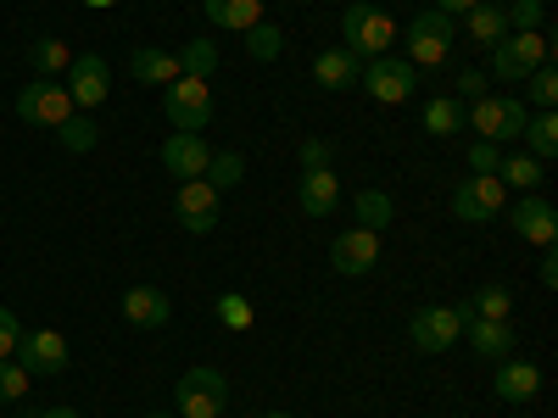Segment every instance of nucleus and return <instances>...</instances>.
<instances>
[{"instance_id": "obj_1", "label": "nucleus", "mask_w": 558, "mask_h": 418, "mask_svg": "<svg viewBox=\"0 0 558 418\" xmlns=\"http://www.w3.org/2000/svg\"><path fill=\"white\" fill-rule=\"evenodd\" d=\"M341 45L357 57V62H375V57H391V39H397V23L386 7H375V0H352L347 17H341Z\"/></svg>"}, {"instance_id": "obj_2", "label": "nucleus", "mask_w": 558, "mask_h": 418, "mask_svg": "<svg viewBox=\"0 0 558 418\" xmlns=\"http://www.w3.org/2000/svg\"><path fill=\"white\" fill-rule=\"evenodd\" d=\"M463 318H470V302H458V307H418L413 318H408V341H413V352H425V357H441V352H452L458 341H463Z\"/></svg>"}, {"instance_id": "obj_3", "label": "nucleus", "mask_w": 558, "mask_h": 418, "mask_svg": "<svg viewBox=\"0 0 558 418\" xmlns=\"http://www.w3.org/2000/svg\"><path fill=\"white\" fill-rule=\"evenodd\" d=\"M525 118H531V107L520 96H481V101L463 107V123L475 128V139H492V146L520 139L525 134Z\"/></svg>"}, {"instance_id": "obj_4", "label": "nucleus", "mask_w": 558, "mask_h": 418, "mask_svg": "<svg viewBox=\"0 0 558 418\" xmlns=\"http://www.w3.org/2000/svg\"><path fill=\"white\" fill-rule=\"evenodd\" d=\"M452 39H458V23H452L447 12H436V7H430V12H418V17L408 23V34H402L413 67H447Z\"/></svg>"}, {"instance_id": "obj_5", "label": "nucleus", "mask_w": 558, "mask_h": 418, "mask_svg": "<svg viewBox=\"0 0 558 418\" xmlns=\"http://www.w3.org/2000/svg\"><path fill=\"white\" fill-rule=\"evenodd\" d=\"M73 112H78V107H73V96H68L62 78H28V84L17 89V118L34 123V128H62Z\"/></svg>"}, {"instance_id": "obj_6", "label": "nucleus", "mask_w": 558, "mask_h": 418, "mask_svg": "<svg viewBox=\"0 0 558 418\" xmlns=\"http://www.w3.org/2000/svg\"><path fill=\"white\" fill-rule=\"evenodd\" d=\"M502 207H508V190L497 173H470L452 184V218L458 223H497Z\"/></svg>"}, {"instance_id": "obj_7", "label": "nucleus", "mask_w": 558, "mask_h": 418, "mask_svg": "<svg viewBox=\"0 0 558 418\" xmlns=\"http://www.w3.org/2000/svg\"><path fill=\"white\" fill-rule=\"evenodd\" d=\"M357 89L368 101H380V107H397V101H408L418 89V67L408 57H375V62H363Z\"/></svg>"}, {"instance_id": "obj_8", "label": "nucleus", "mask_w": 558, "mask_h": 418, "mask_svg": "<svg viewBox=\"0 0 558 418\" xmlns=\"http://www.w3.org/2000/svg\"><path fill=\"white\" fill-rule=\"evenodd\" d=\"M542 62H553V39H547V28L542 34H502L497 45H492V78H525V73H536Z\"/></svg>"}, {"instance_id": "obj_9", "label": "nucleus", "mask_w": 558, "mask_h": 418, "mask_svg": "<svg viewBox=\"0 0 558 418\" xmlns=\"http://www.w3.org/2000/svg\"><path fill=\"white\" fill-rule=\"evenodd\" d=\"M229 407V380L218 368H191L179 385H173V413L179 418H218Z\"/></svg>"}, {"instance_id": "obj_10", "label": "nucleus", "mask_w": 558, "mask_h": 418, "mask_svg": "<svg viewBox=\"0 0 558 418\" xmlns=\"http://www.w3.org/2000/svg\"><path fill=\"white\" fill-rule=\"evenodd\" d=\"M162 112L179 134H202L213 123V84L207 78H173L162 96Z\"/></svg>"}, {"instance_id": "obj_11", "label": "nucleus", "mask_w": 558, "mask_h": 418, "mask_svg": "<svg viewBox=\"0 0 558 418\" xmlns=\"http://www.w3.org/2000/svg\"><path fill=\"white\" fill-rule=\"evenodd\" d=\"M502 218H508V229H514V235H520L525 246L553 251V241H558V212H553V201H547V196L525 190L520 201H508V207H502Z\"/></svg>"}, {"instance_id": "obj_12", "label": "nucleus", "mask_w": 558, "mask_h": 418, "mask_svg": "<svg viewBox=\"0 0 558 418\" xmlns=\"http://www.w3.org/2000/svg\"><path fill=\"white\" fill-rule=\"evenodd\" d=\"M62 84H68V96H73V107H78V112H96V107L112 96V67H107V57L84 51V57H73V62H68Z\"/></svg>"}, {"instance_id": "obj_13", "label": "nucleus", "mask_w": 558, "mask_h": 418, "mask_svg": "<svg viewBox=\"0 0 558 418\" xmlns=\"http://www.w3.org/2000/svg\"><path fill=\"white\" fill-rule=\"evenodd\" d=\"M173 218H179V229H191V235H213L218 229V190L207 179H184L179 196H173Z\"/></svg>"}, {"instance_id": "obj_14", "label": "nucleus", "mask_w": 558, "mask_h": 418, "mask_svg": "<svg viewBox=\"0 0 558 418\" xmlns=\"http://www.w3.org/2000/svg\"><path fill=\"white\" fill-rule=\"evenodd\" d=\"M463 341H470V352L481 362H502V357H514V346H520L514 323L508 318H475V307H470V318H463Z\"/></svg>"}, {"instance_id": "obj_15", "label": "nucleus", "mask_w": 558, "mask_h": 418, "mask_svg": "<svg viewBox=\"0 0 558 418\" xmlns=\"http://www.w3.org/2000/svg\"><path fill=\"white\" fill-rule=\"evenodd\" d=\"M375 262H380V235H368V229H357V223L347 229V235L330 241V268L347 273V279L375 273Z\"/></svg>"}, {"instance_id": "obj_16", "label": "nucleus", "mask_w": 558, "mask_h": 418, "mask_svg": "<svg viewBox=\"0 0 558 418\" xmlns=\"http://www.w3.org/2000/svg\"><path fill=\"white\" fill-rule=\"evenodd\" d=\"M207 162H213V146H207L202 134H179V128H173V134L162 139V168H168L179 184H184V179H202Z\"/></svg>"}, {"instance_id": "obj_17", "label": "nucleus", "mask_w": 558, "mask_h": 418, "mask_svg": "<svg viewBox=\"0 0 558 418\" xmlns=\"http://www.w3.org/2000/svg\"><path fill=\"white\" fill-rule=\"evenodd\" d=\"M492 391H497V402H536V391H542V368L531 362V357H502L497 362V374H492Z\"/></svg>"}, {"instance_id": "obj_18", "label": "nucleus", "mask_w": 558, "mask_h": 418, "mask_svg": "<svg viewBox=\"0 0 558 418\" xmlns=\"http://www.w3.org/2000/svg\"><path fill=\"white\" fill-rule=\"evenodd\" d=\"M12 357L28 368V374H62V368H68V341L57 330H34V335L17 341Z\"/></svg>"}, {"instance_id": "obj_19", "label": "nucleus", "mask_w": 558, "mask_h": 418, "mask_svg": "<svg viewBox=\"0 0 558 418\" xmlns=\"http://www.w3.org/2000/svg\"><path fill=\"white\" fill-rule=\"evenodd\" d=\"M296 201H302L307 218H330V212L341 207V179H336L330 168H302V179H296Z\"/></svg>"}, {"instance_id": "obj_20", "label": "nucleus", "mask_w": 558, "mask_h": 418, "mask_svg": "<svg viewBox=\"0 0 558 418\" xmlns=\"http://www.w3.org/2000/svg\"><path fill=\"white\" fill-rule=\"evenodd\" d=\"M123 318L134 323V330H162V323L173 318V302L157 285H134V291H123Z\"/></svg>"}, {"instance_id": "obj_21", "label": "nucleus", "mask_w": 558, "mask_h": 418, "mask_svg": "<svg viewBox=\"0 0 558 418\" xmlns=\"http://www.w3.org/2000/svg\"><path fill=\"white\" fill-rule=\"evenodd\" d=\"M129 78L151 84V89H168L179 78V57L162 51V45H134V51H129Z\"/></svg>"}, {"instance_id": "obj_22", "label": "nucleus", "mask_w": 558, "mask_h": 418, "mask_svg": "<svg viewBox=\"0 0 558 418\" xmlns=\"http://www.w3.org/2000/svg\"><path fill=\"white\" fill-rule=\"evenodd\" d=\"M363 73V62L347 51V45H324V51L313 57V84L318 89H352Z\"/></svg>"}, {"instance_id": "obj_23", "label": "nucleus", "mask_w": 558, "mask_h": 418, "mask_svg": "<svg viewBox=\"0 0 558 418\" xmlns=\"http://www.w3.org/2000/svg\"><path fill=\"white\" fill-rule=\"evenodd\" d=\"M202 12L213 28H229V34H246L263 23V0H202Z\"/></svg>"}, {"instance_id": "obj_24", "label": "nucleus", "mask_w": 558, "mask_h": 418, "mask_svg": "<svg viewBox=\"0 0 558 418\" xmlns=\"http://www.w3.org/2000/svg\"><path fill=\"white\" fill-rule=\"evenodd\" d=\"M391 218H397V201H391L386 190H357V196H352V223L368 229V235H386Z\"/></svg>"}, {"instance_id": "obj_25", "label": "nucleus", "mask_w": 558, "mask_h": 418, "mask_svg": "<svg viewBox=\"0 0 558 418\" xmlns=\"http://www.w3.org/2000/svg\"><path fill=\"white\" fill-rule=\"evenodd\" d=\"M68 62H73V51H68L57 34H39V39L28 45V67H34V78H62Z\"/></svg>"}, {"instance_id": "obj_26", "label": "nucleus", "mask_w": 558, "mask_h": 418, "mask_svg": "<svg viewBox=\"0 0 558 418\" xmlns=\"http://www.w3.org/2000/svg\"><path fill=\"white\" fill-rule=\"evenodd\" d=\"M497 179H502V190H536V184L547 179V162H536L531 151H520V157H502L497 162Z\"/></svg>"}, {"instance_id": "obj_27", "label": "nucleus", "mask_w": 558, "mask_h": 418, "mask_svg": "<svg viewBox=\"0 0 558 418\" xmlns=\"http://www.w3.org/2000/svg\"><path fill=\"white\" fill-rule=\"evenodd\" d=\"M520 139H525V151H531L536 162H553V157H558V112H531Z\"/></svg>"}, {"instance_id": "obj_28", "label": "nucleus", "mask_w": 558, "mask_h": 418, "mask_svg": "<svg viewBox=\"0 0 558 418\" xmlns=\"http://www.w3.org/2000/svg\"><path fill=\"white\" fill-rule=\"evenodd\" d=\"M418 123H425L430 139H452V134L463 128V101H458V96H430V101H425V118H418Z\"/></svg>"}, {"instance_id": "obj_29", "label": "nucleus", "mask_w": 558, "mask_h": 418, "mask_svg": "<svg viewBox=\"0 0 558 418\" xmlns=\"http://www.w3.org/2000/svg\"><path fill=\"white\" fill-rule=\"evenodd\" d=\"M179 57V78H213L218 73V45L207 39V34H196L184 51H173Z\"/></svg>"}, {"instance_id": "obj_30", "label": "nucleus", "mask_w": 558, "mask_h": 418, "mask_svg": "<svg viewBox=\"0 0 558 418\" xmlns=\"http://www.w3.org/2000/svg\"><path fill=\"white\" fill-rule=\"evenodd\" d=\"M508 34V17H502V7H492V0H481V7H470V39L475 45H486V51H492V45Z\"/></svg>"}, {"instance_id": "obj_31", "label": "nucleus", "mask_w": 558, "mask_h": 418, "mask_svg": "<svg viewBox=\"0 0 558 418\" xmlns=\"http://www.w3.org/2000/svg\"><path fill=\"white\" fill-rule=\"evenodd\" d=\"M502 17H508V34H542L547 28V7H542V0H508Z\"/></svg>"}, {"instance_id": "obj_32", "label": "nucleus", "mask_w": 558, "mask_h": 418, "mask_svg": "<svg viewBox=\"0 0 558 418\" xmlns=\"http://www.w3.org/2000/svg\"><path fill=\"white\" fill-rule=\"evenodd\" d=\"M525 96H531L536 112H553L558 107V73H553V62H542L536 73H525Z\"/></svg>"}, {"instance_id": "obj_33", "label": "nucleus", "mask_w": 558, "mask_h": 418, "mask_svg": "<svg viewBox=\"0 0 558 418\" xmlns=\"http://www.w3.org/2000/svg\"><path fill=\"white\" fill-rule=\"evenodd\" d=\"M57 139H62V151H96V139H101V128L89 123L84 112H73L62 128H57Z\"/></svg>"}, {"instance_id": "obj_34", "label": "nucleus", "mask_w": 558, "mask_h": 418, "mask_svg": "<svg viewBox=\"0 0 558 418\" xmlns=\"http://www.w3.org/2000/svg\"><path fill=\"white\" fill-rule=\"evenodd\" d=\"M241 173H246V157H241V151H218L202 179L213 184V190H229V184H241Z\"/></svg>"}, {"instance_id": "obj_35", "label": "nucleus", "mask_w": 558, "mask_h": 418, "mask_svg": "<svg viewBox=\"0 0 558 418\" xmlns=\"http://www.w3.org/2000/svg\"><path fill=\"white\" fill-rule=\"evenodd\" d=\"M279 51H286V34H279L274 23H257V28H246V57H257V62H274Z\"/></svg>"}, {"instance_id": "obj_36", "label": "nucleus", "mask_w": 558, "mask_h": 418, "mask_svg": "<svg viewBox=\"0 0 558 418\" xmlns=\"http://www.w3.org/2000/svg\"><path fill=\"white\" fill-rule=\"evenodd\" d=\"M218 323L223 330H252V302L241 291H223L218 296Z\"/></svg>"}, {"instance_id": "obj_37", "label": "nucleus", "mask_w": 558, "mask_h": 418, "mask_svg": "<svg viewBox=\"0 0 558 418\" xmlns=\"http://www.w3.org/2000/svg\"><path fill=\"white\" fill-rule=\"evenodd\" d=\"M28 380H34V374H28L17 357H0V402H17V396L28 391Z\"/></svg>"}, {"instance_id": "obj_38", "label": "nucleus", "mask_w": 558, "mask_h": 418, "mask_svg": "<svg viewBox=\"0 0 558 418\" xmlns=\"http://www.w3.org/2000/svg\"><path fill=\"white\" fill-rule=\"evenodd\" d=\"M470 307H475V318H508L514 312V296H508L502 285H481V296Z\"/></svg>"}, {"instance_id": "obj_39", "label": "nucleus", "mask_w": 558, "mask_h": 418, "mask_svg": "<svg viewBox=\"0 0 558 418\" xmlns=\"http://www.w3.org/2000/svg\"><path fill=\"white\" fill-rule=\"evenodd\" d=\"M452 96H458V101H481V96H492V89H486V73H481V67H463V73L452 78Z\"/></svg>"}, {"instance_id": "obj_40", "label": "nucleus", "mask_w": 558, "mask_h": 418, "mask_svg": "<svg viewBox=\"0 0 558 418\" xmlns=\"http://www.w3.org/2000/svg\"><path fill=\"white\" fill-rule=\"evenodd\" d=\"M302 168H330V139H318V134H302Z\"/></svg>"}, {"instance_id": "obj_41", "label": "nucleus", "mask_w": 558, "mask_h": 418, "mask_svg": "<svg viewBox=\"0 0 558 418\" xmlns=\"http://www.w3.org/2000/svg\"><path fill=\"white\" fill-rule=\"evenodd\" d=\"M17 341H23L17 312H12V307H0V357H12V352H17Z\"/></svg>"}, {"instance_id": "obj_42", "label": "nucleus", "mask_w": 558, "mask_h": 418, "mask_svg": "<svg viewBox=\"0 0 558 418\" xmlns=\"http://www.w3.org/2000/svg\"><path fill=\"white\" fill-rule=\"evenodd\" d=\"M497 162H502V151L492 146V139H475V146H470V168L475 173H497Z\"/></svg>"}, {"instance_id": "obj_43", "label": "nucleus", "mask_w": 558, "mask_h": 418, "mask_svg": "<svg viewBox=\"0 0 558 418\" xmlns=\"http://www.w3.org/2000/svg\"><path fill=\"white\" fill-rule=\"evenodd\" d=\"M470 7H481V0H436V12H447V17H458V12H470Z\"/></svg>"}, {"instance_id": "obj_44", "label": "nucleus", "mask_w": 558, "mask_h": 418, "mask_svg": "<svg viewBox=\"0 0 558 418\" xmlns=\"http://www.w3.org/2000/svg\"><path fill=\"white\" fill-rule=\"evenodd\" d=\"M542 285H547V291L558 285V262H553V257H542Z\"/></svg>"}, {"instance_id": "obj_45", "label": "nucleus", "mask_w": 558, "mask_h": 418, "mask_svg": "<svg viewBox=\"0 0 558 418\" xmlns=\"http://www.w3.org/2000/svg\"><path fill=\"white\" fill-rule=\"evenodd\" d=\"M34 418H78V407H45V413H34Z\"/></svg>"}, {"instance_id": "obj_46", "label": "nucleus", "mask_w": 558, "mask_h": 418, "mask_svg": "<svg viewBox=\"0 0 558 418\" xmlns=\"http://www.w3.org/2000/svg\"><path fill=\"white\" fill-rule=\"evenodd\" d=\"M84 7H118V0H84Z\"/></svg>"}, {"instance_id": "obj_47", "label": "nucleus", "mask_w": 558, "mask_h": 418, "mask_svg": "<svg viewBox=\"0 0 558 418\" xmlns=\"http://www.w3.org/2000/svg\"><path fill=\"white\" fill-rule=\"evenodd\" d=\"M263 418H296V413H279V407H274V413H263Z\"/></svg>"}, {"instance_id": "obj_48", "label": "nucleus", "mask_w": 558, "mask_h": 418, "mask_svg": "<svg viewBox=\"0 0 558 418\" xmlns=\"http://www.w3.org/2000/svg\"><path fill=\"white\" fill-rule=\"evenodd\" d=\"M146 418H179V413H146Z\"/></svg>"}, {"instance_id": "obj_49", "label": "nucleus", "mask_w": 558, "mask_h": 418, "mask_svg": "<svg viewBox=\"0 0 558 418\" xmlns=\"http://www.w3.org/2000/svg\"><path fill=\"white\" fill-rule=\"evenodd\" d=\"M492 7H497V0H492Z\"/></svg>"}]
</instances>
